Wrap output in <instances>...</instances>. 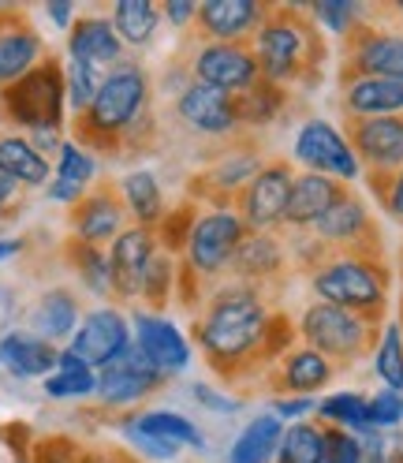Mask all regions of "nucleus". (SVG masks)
<instances>
[{"mask_svg": "<svg viewBox=\"0 0 403 463\" xmlns=\"http://www.w3.org/2000/svg\"><path fill=\"white\" fill-rule=\"evenodd\" d=\"M82 322V307H79V296L71 288H49V292L34 303V314H31V333H38L42 340L49 344H61V340H71L75 329Z\"/></svg>", "mask_w": 403, "mask_h": 463, "instance_id": "c756f323", "label": "nucleus"}, {"mask_svg": "<svg viewBox=\"0 0 403 463\" xmlns=\"http://www.w3.org/2000/svg\"><path fill=\"white\" fill-rule=\"evenodd\" d=\"M127 210H124V198L112 184H101L94 191H86L75 206H71V240L79 243H90V247H112V240L127 228Z\"/></svg>", "mask_w": 403, "mask_h": 463, "instance_id": "a211bd4d", "label": "nucleus"}, {"mask_svg": "<svg viewBox=\"0 0 403 463\" xmlns=\"http://www.w3.org/2000/svg\"><path fill=\"white\" fill-rule=\"evenodd\" d=\"M318 419H322V426H336V430H348L355 438H362V433H370V396H362V392L322 396Z\"/></svg>", "mask_w": 403, "mask_h": 463, "instance_id": "e433bc0d", "label": "nucleus"}, {"mask_svg": "<svg viewBox=\"0 0 403 463\" xmlns=\"http://www.w3.org/2000/svg\"><path fill=\"white\" fill-rule=\"evenodd\" d=\"M340 109L348 120H378V116H403V82L373 75H340Z\"/></svg>", "mask_w": 403, "mask_h": 463, "instance_id": "b1692460", "label": "nucleus"}, {"mask_svg": "<svg viewBox=\"0 0 403 463\" xmlns=\"http://www.w3.org/2000/svg\"><path fill=\"white\" fill-rule=\"evenodd\" d=\"M64 112H68V79H64L61 61H52V56H45L23 79L0 86V116L8 124L23 128L26 135L61 131Z\"/></svg>", "mask_w": 403, "mask_h": 463, "instance_id": "39448f33", "label": "nucleus"}, {"mask_svg": "<svg viewBox=\"0 0 403 463\" xmlns=\"http://www.w3.org/2000/svg\"><path fill=\"white\" fill-rule=\"evenodd\" d=\"M266 168V157L254 142H236L232 150L217 154V161L210 165V172L198 184H206V194L217 206H236V198L243 194V187Z\"/></svg>", "mask_w": 403, "mask_h": 463, "instance_id": "393cba45", "label": "nucleus"}, {"mask_svg": "<svg viewBox=\"0 0 403 463\" xmlns=\"http://www.w3.org/2000/svg\"><path fill=\"white\" fill-rule=\"evenodd\" d=\"M239 101V120H243V131L247 128H269L276 116L287 109V90L284 86H273L266 79H258L247 94L236 98Z\"/></svg>", "mask_w": 403, "mask_h": 463, "instance_id": "58836bf2", "label": "nucleus"}, {"mask_svg": "<svg viewBox=\"0 0 403 463\" xmlns=\"http://www.w3.org/2000/svg\"><path fill=\"white\" fill-rule=\"evenodd\" d=\"M284 422L266 411V415H254L243 433L232 441V449H228V463H273L276 452H280V441H284Z\"/></svg>", "mask_w": 403, "mask_h": 463, "instance_id": "473e14b6", "label": "nucleus"}, {"mask_svg": "<svg viewBox=\"0 0 403 463\" xmlns=\"http://www.w3.org/2000/svg\"><path fill=\"white\" fill-rule=\"evenodd\" d=\"M191 392H194V400L202 403V408L220 411V415H232V411H239V408H243V400H236V396H220V392H217V389H210V385H194Z\"/></svg>", "mask_w": 403, "mask_h": 463, "instance_id": "3c124183", "label": "nucleus"}, {"mask_svg": "<svg viewBox=\"0 0 403 463\" xmlns=\"http://www.w3.org/2000/svg\"><path fill=\"white\" fill-rule=\"evenodd\" d=\"M0 176L15 180L19 187H45L52 165L26 135H0Z\"/></svg>", "mask_w": 403, "mask_h": 463, "instance_id": "2f4dec72", "label": "nucleus"}, {"mask_svg": "<svg viewBox=\"0 0 403 463\" xmlns=\"http://www.w3.org/2000/svg\"><path fill=\"white\" fill-rule=\"evenodd\" d=\"M373 373L381 378L385 389L403 392V326H399V317L381 326L378 347H373Z\"/></svg>", "mask_w": 403, "mask_h": 463, "instance_id": "a19ab883", "label": "nucleus"}, {"mask_svg": "<svg viewBox=\"0 0 403 463\" xmlns=\"http://www.w3.org/2000/svg\"><path fill=\"white\" fill-rule=\"evenodd\" d=\"M94 180H98V157L86 150L82 142L68 138L61 146V154H56V172H52V184H49V198L75 206L86 191H94Z\"/></svg>", "mask_w": 403, "mask_h": 463, "instance_id": "c85d7f7f", "label": "nucleus"}, {"mask_svg": "<svg viewBox=\"0 0 403 463\" xmlns=\"http://www.w3.org/2000/svg\"><path fill=\"white\" fill-rule=\"evenodd\" d=\"M392 15H396V19L403 23V5H396V12H392Z\"/></svg>", "mask_w": 403, "mask_h": 463, "instance_id": "13d9d810", "label": "nucleus"}, {"mask_svg": "<svg viewBox=\"0 0 403 463\" xmlns=\"http://www.w3.org/2000/svg\"><path fill=\"white\" fill-rule=\"evenodd\" d=\"M117 191H120V198H124V210H127L131 224H138V228H154V232H157L161 221L168 217V210H164V194H161V184H157L154 172H146V168L127 172V176L117 184Z\"/></svg>", "mask_w": 403, "mask_h": 463, "instance_id": "7c9ffc66", "label": "nucleus"}, {"mask_svg": "<svg viewBox=\"0 0 403 463\" xmlns=\"http://www.w3.org/2000/svg\"><path fill=\"white\" fill-rule=\"evenodd\" d=\"M343 135H348L366 180H392L403 168V116L348 120Z\"/></svg>", "mask_w": 403, "mask_h": 463, "instance_id": "ddd939ff", "label": "nucleus"}, {"mask_svg": "<svg viewBox=\"0 0 403 463\" xmlns=\"http://www.w3.org/2000/svg\"><path fill=\"white\" fill-rule=\"evenodd\" d=\"M310 236L318 240L325 250H355V254H378L385 258L381 247V228L373 221L370 206L362 202L359 191H348L336 206L310 228Z\"/></svg>", "mask_w": 403, "mask_h": 463, "instance_id": "1a4fd4ad", "label": "nucleus"}, {"mask_svg": "<svg viewBox=\"0 0 403 463\" xmlns=\"http://www.w3.org/2000/svg\"><path fill=\"white\" fill-rule=\"evenodd\" d=\"M310 292L318 303H333L343 310H355L370 322H385L389 314V266L378 254L355 250H325L318 266L306 269Z\"/></svg>", "mask_w": 403, "mask_h": 463, "instance_id": "20e7f679", "label": "nucleus"}, {"mask_svg": "<svg viewBox=\"0 0 403 463\" xmlns=\"http://www.w3.org/2000/svg\"><path fill=\"white\" fill-rule=\"evenodd\" d=\"M124 438L131 441V449H138L142 456H150V459H176L180 456V445H172V441H161L154 438V433H146L135 419H124Z\"/></svg>", "mask_w": 403, "mask_h": 463, "instance_id": "de8ad7c7", "label": "nucleus"}, {"mask_svg": "<svg viewBox=\"0 0 403 463\" xmlns=\"http://www.w3.org/2000/svg\"><path fill=\"white\" fill-rule=\"evenodd\" d=\"M295 333L306 347L322 352L340 370V366H355L366 352L378 347L381 326L370 322V317H362V314H355V310H343V307L314 299V303L303 307Z\"/></svg>", "mask_w": 403, "mask_h": 463, "instance_id": "423d86ee", "label": "nucleus"}, {"mask_svg": "<svg viewBox=\"0 0 403 463\" xmlns=\"http://www.w3.org/2000/svg\"><path fill=\"white\" fill-rule=\"evenodd\" d=\"M176 112H180V120L202 138H232L236 142L243 135L236 94H224V90H217V86L191 79L176 98Z\"/></svg>", "mask_w": 403, "mask_h": 463, "instance_id": "2eb2a0df", "label": "nucleus"}, {"mask_svg": "<svg viewBox=\"0 0 403 463\" xmlns=\"http://www.w3.org/2000/svg\"><path fill=\"white\" fill-rule=\"evenodd\" d=\"M348 191H351L348 184L318 176V172H295L292 198H287V213H284V228L287 232H310Z\"/></svg>", "mask_w": 403, "mask_h": 463, "instance_id": "a878e982", "label": "nucleus"}, {"mask_svg": "<svg viewBox=\"0 0 403 463\" xmlns=\"http://www.w3.org/2000/svg\"><path fill=\"white\" fill-rule=\"evenodd\" d=\"M19 463H26V459H19Z\"/></svg>", "mask_w": 403, "mask_h": 463, "instance_id": "052dcab7", "label": "nucleus"}, {"mask_svg": "<svg viewBox=\"0 0 403 463\" xmlns=\"http://www.w3.org/2000/svg\"><path fill=\"white\" fill-rule=\"evenodd\" d=\"M194 82H206L217 86L224 94H247L250 86L262 79L258 71V56L250 49V42H198V49L191 52V64H187Z\"/></svg>", "mask_w": 403, "mask_h": 463, "instance_id": "9b49d317", "label": "nucleus"}, {"mask_svg": "<svg viewBox=\"0 0 403 463\" xmlns=\"http://www.w3.org/2000/svg\"><path fill=\"white\" fill-rule=\"evenodd\" d=\"M146 433L161 441H172L180 449H206V433H202L187 415L180 411H168V408H154V411H142V415H131Z\"/></svg>", "mask_w": 403, "mask_h": 463, "instance_id": "4c0bfd02", "label": "nucleus"}, {"mask_svg": "<svg viewBox=\"0 0 403 463\" xmlns=\"http://www.w3.org/2000/svg\"><path fill=\"white\" fill-rule=\"evenodd\" d=\"M75 15V5H71V0H56V5H49V19L56 23V26H64V31H71V19Z\"/></svg>", "mask_w": 403, "mask_h": 463, "instance_id": "5fc2aeb1", "label": "nucleus"}, {"mask_svg": "<svg viewBox=\"0 0 403 463\" xmlns=\"http://www.w3.org/2000/svg\"><path fill=\"white\" fill-rule=\"evenodd\" d=\"M154 98V79L138 61H120L108 71L101 94L94 105L75 120V142H82L86 150H120L135 138L138 124L146 120Z\"/></svg>", "mask_w": 403, "mask_h": 463, "instance_id": "7ed1b4c3", "label": "nucleus"}, {"mask_svg": "<svg viewBox=\"0 0 403 463\" xmlns=\"http://www.w3.org/2000/svg\"><path fill=\"white\" fill-rule=\"evenodd\" d=\"M161 250V240L154 228L127 224L108 247V266H112V292L120 299H142V284Z\"/></svg>", "mask_w": 403, "mask_h": 463, "instance_id": "f3484780", "label": "nucleus"}, {"mask_svg": "<svg viewBox=\"0 0 403 463\" xmlns=\"http://www.w3.org/2000/svg\"><path fill=\"white\" fill-rule=\"evenodd\" d=\"M306 12L318 23V31H329L336 38H348L355 26H362L370 19V8L351 5V0H322V5H310Z\"/></svg>", "mask_w": 403, "mask_h": 463, "instance_id": "79ce46f5", "label": "nucleus"}, {"mask_svg": "<svg viewBox=\"0 0 403 463\" xmlns=\"http://www.w3.org/2000/svg\"><path fill=\"white\" fill-rule=\"evenodd\" d=\"M135 344L131 333V317L117 307H94L82 314V322L75 329V336L68 340L71 352L94 370H105L108 363H117L127 347Z\"/></svg>", "mask_w": 403, "mask_h": 463, "instance_id": "4468645a", "label": "nucleus"}, {"mask_svg": "<svg viewBox=\"0 0 403 463\" xmlns=\"http://www.w3.org/2000/svg\"><path fill=\"white\" fill-rule=\"evenodd\" d=\"M164 382H168L164 373L131 344L117 363L98 370V400L105 408H135V403H142L150 392H157Z\"/></svg>", "mask_w": 403, "mask_h": 463, "instance_id": "dca6fc26", "label": "nucleus"}, {"mask_svg": "<svg viewBox=\"0 0 403 463\" xmlns=\"http://www.w3.org/2000/svg\"><path fill=\"white\" fill-rule=\"evenodd\" d=\"M131 333H135V347L164 373V378L183 373L191 366V340L180 333V326L172 322V317L138 307V310H131Z\"/></svg>", "mask_w": 403, "mask_h": 463, "instance_id": "6ab92c4d", "label": "nucleus"}, {"mask_svg": "<svg viewBox=\"0 0 403 463\" xmlns=\"http://www.w3.org/2000/svg\"><path fill=\"white\" fill-rule=\"evenodd\" d=\"M61 359V347L42 340L38 333H23L12 329L0 336V366H5L12 378H49Z\"/></svg>", "mask_w": 403, "mask_h": 463, "instance_id": "cd10ccee", "label": "nucleus"}, {"mask_svg": "<svg viewBox=\"0 0 403 463\" xmlns=\"http://www.w3.org/2000/svg\"><path fill=\"white\" fill-rule=\"evenodd\" d=\"M64 79H68V105L75 109V116H82L86 109L94 105V98L101 94V86H105L108 71H105V68H94V64L68 61Z\"/></svg>", "mask_w": 403, "mask_h": 463, "instance_id": "37998d69", "label": "nucleus"}, {"mask_svg": "<svg viewBox=\"0 0 403 463\" xmlns=\"http://www.w3.org/2000/svg\"><path fill=\"white\" fill-rule=\"evenodd\" d=\"M269 5H258V0H202L198 5V34L206 42H250L258 34V26L266 23Z\"/></svg>", "mask_w": 403, "mask_h": 463, "instance_id": "aec40b11", "label": "nucleus"}, {"mask_svg": "<svg viewBox=\"0 0 403 463\" xmlns=\"http://www.w3.org/2000/svg\"><path fill=\"white\" fill-rule=\"evenodd\" d=\"M194 314V344L202 347L210 370L228 382H243L269 370L299 336L284 314H273L262 288L224 280Z\"/></svg>", "mask_w": 403, "mask_h": 463, "instance_id": "f257e3e1", "label": "nucleus"}, {"mask_svg": "<svg viewBox=\"0 0 403 463\" xmlns=\"http://www.w3.org/2000/svg\"><path fill=\"white\" fill-rule=\"evenodd\" d=\"M124 42L112 26V15H82L71 23L68 31V61H79V64H94V68H105L112 71L124 56Z\"/></svg>", "mask_w": 403, "mask_h": 463, "instance_id": "bb28decb", "label": "nucleus"}, {"mask_svg": "<svg viewBox=\"0 0 403 463\" xmlns=\"http://www.w3.org/2000/svg\"><path fill=\"white\" fill-rule=\"evenodd\" d=\"M292 161L303 172H318V176L340 180L348 187L362 176V165H359V157L351 150L348 135H343L336 124L322 120V116H310V120H303V128L295 131Z\"/></svg>", "mask_w": 403, "mask_h": 463, "instance_id": "6e6552de", "label": "nucleus"}, {"mask_svg": "<svg viewBox=\"0 0 403 463\" xmlns=\"http://www.w3.org/2000/svg\"><path fill=\"white\" fill-rule=\"evenodd\" d=\"M292 184H295L292 161H266V168L236 198V213L243 217V224L250 232H280L287 198H292Z\"/></svg>", "mask_w": 403, "mask_h": 463, "instance_id": "f8f14e48", "label": "nucleus"}, {"mask_svg": "<svg viewBox=\"0 0 403 463\" xmlns=\"http://www.w3.org/2000/svg\"><path fill=\"white\" fill-rule=\"evenodd\" d=\"M23 187L15 184V180H8V176H0V217H5L8 213V206H12V202H15V194H19Z\"/></svg>", "mask_w": 403, "mask_h": 463, "instance_id": "6e6d98bb", "label": "nucleus"}, {"mask_svg": "<svg viewBox=\"0 0 403 463\" xmlns=\"http://www.w3.org/2000/svg\"><path fill=\"white\" fill-rule=\"evenodd\" d=\"M176 280H180L176 258H172L168 250H157L154 266H150V273H146V284H142V299L150 303V310H161V307L172 299V288H176Z\"/></svg>", "mask_w": 403, "mask_h": 463, "instance_id": "c03bdc74", "label": "nucleus"}, {"mask_svg": "<svg viewBox=\"0 0 403 463\" xmlns=\"http://www.w3.org/2000/svg\"><path fill=\"white\" fill-rule=\"evenodd\" d=\"M322 463H366V452H362V438L348 430H336V426H325V456Z\"/></svg>", "mask_w": 403, "mask_h": 463, "instance_id": "49530a36", "label": "nucleus"}, {"mask_svg": "<svg viewBox=\"0 0 403 463\" xmlns=\"http://www.w3.org/2000/svg\"><path fill=\"white\" fill-rule=\"evenodd\" d=\"M273 415L292 426V422H306L310 415H318V400L314 396H276L273 400Z\"/></svg>", "mask_w": 403, "mask_h": 463, "instance_id": "09e8293b", "label": "nucleus"}, {"mask_svg": "<svg viewBox=\"0 0 403 463\" xmlns=\"http://www.w3.org/2000/svg\"><path fill=\"white\" fill-rule=\"evenodd\" d=\"M68 262L79 277V284L86 288L90 296L98 299H108L117 296L112 292V266H108V247H90V243H79V240H68Z\"/></svg>", "mask_w": 403, "mask_h": 463, "instance_id": "c9c22d12", "label": "nucleus"}, {"mask_svg": "<svg viewBox=\"0 0 403 463\" xmlns=\"http://www.w3.org/2000/svg\"><path fill=\"white\" fill-rule=\"evenodd\" d=\"M45 396L49 400H90L98 396V370L86 366L71 347H61L56 370L45 378Z\"/></svg>", "mask_w": 403, "mask_h": 463, "instance_id": "72a5a7b5", "label": "nucleus"}, {"mask_svg": "<svg viewBox=\"0 0 403 463\" xmlns=\"http://www.w3.org/2000/svg\"><path fill=\"white\" fill-rule=\"evenodd\" d=\"M45 61V38L19 8H0V86L23 79Z\"/></svg>", "mask_w": 403, "mask_h": 463, "instance_id": "4be33fe9", "label": "nucleus"}, {"mask_svg": "<svg viewBox=\"0 0 403 463\" xmlns=\"http://www.w3.org/2000/svg\"><path fill=\"white\" fill-rule=\"evenodd\" d=\"M34 142V150L38 154H61V146H64V138H61V131H34V135H26Z\"/></svg>", "mask_w": 403, "mask_h": 463, "instance_id": "864d4df0", "label": "nucleus"}, {"mask_svg": "<svg viewBox=\"0 0 403 463\" xmlns=\"http://www.w3.org/2000/svg\"><path fill=\"white\" fill-rule=\"evenodd\" d=\"M333 378H336V366L306 344H292L269 370V385L280 396H314L329 389Z\"/></svg>", "mask_w": 403, "mask_h": 463, "instance_id": "5701e85b", "label": "nucleus"}, {"mask_svg": "<svg viewBox=\"0 0 403 463\" xmlns=\"http://www.w3.org/2000/svg\"><path fill=\"white\" fill-rule=\"evenodd\" d=\"M287 262H292V254H287V243L276 236V232H247V240L239 243L232 266H228V277L269 292L273 280H284Z\"/></svg>", "mask_w": 403, "mask_h": 463, "instance_id": "412c9836", "label": "nucleus"}, {"mask_svg": "<svg viewBox=\"0 0 403 463\" xmlns=\"http://www.w3.org/2000/svg\"><path fill=\"white\" fill-rule=\"evenodd\" d=\"M19 250H23L19 240H0V262H5V258H12V254H19Z\"/></svg>", "mask_w": 403, "mask_h": 463, "instance_id": "4d7b16f0", "label": "nucleus"}, {"mask_svg": "<svg viewBox=\"0 0 403 463\" xmlns=\"http://www.w3.org/2000/svg\"><path fill=\"white\" fill-rule=\"evenodd\" d=\"M399 326H403V307H399Z\"/></svg>", "mask_w": 403, "mask_h": 463, "instance_id": "bf43d9fd", "label": "nucleus"}, {"mask_svg": "<svg viewBox=\"0 0 403 463\" xmlns=\"http://www.w3.org/2000/svg\"><path fill=\"white\" fill-rule=\"evenodd\" d=\"M161 19H164V12L154 0H117V5H112V26H117L120 42L131 49L150 45Z\"/></svg>", "mask_w": 403, "mask_h": 463, "instance_id": "f704fd0d", "label": "nucleus"}, {"mask_svg": "<svg viewBox=\"0 0 403 463\" xmlns=\"http://www.w3.org/2000/svg\"><path fill=\"white\" fill-rule=\"evenodd\" d=\"M403 422V392L396 389H381L370 396V430L392 433Z\"/></svg>", "mask_w": 403, "mask_h": 463, "instance_id": "a18cd8bd", "label": "nucleus"}, {"mask_svg": "<svg viewBox=\"0 0 403 463\" xmlns=\"http://www.w3.org/2000/svg\"><path fill=\"white\" fill-rule=\"evenodd\" d=\"M343 71L403 82V31L378 26L370 12V19L343 38Z\"/></svg>", "mask_w": 403, "mask_h": 463, "instance_id": "9d476101", "label": "nucleus"}, {"mask_svg": "<svg viewBox=\"0 0 403 463\" xmlns=\"http://www.w3.org/2000/svg\"><path fill=\"white\" fill-rule=\"evenodd\" d=\"M325 456V426L322 422H292L273 463H322Z\"/></svg>", "mask_w": 403, "mask_h": 463, "instance_id": "ea45409f", "label": "nucleus"}, {"mask_svg": "<svg viewBox=\"0 0 403 463\" xmlns=\"http://www.w3.org/2000/svg\"><path fill=\"white\" fill-rule=\"evenodd\" d=\"M250 49L258 56V71L273 86H310L325 64V38L318 23L310 19L306 8L280 5L269 8L266 23L250 38Z\"/></svg>", "mask_w": 403, "mask_h": 463, "instance_id": "f03ea898", "label": "nucleus"}, {"mask_svg": "<svg viewBox=\"0 0 403 463\" xmlns=\"http://www.w3.org/2000/svg\"><path fill=\"white\" fill-rule=\"evenodd\" d=\"M247 224L236 213V206H213L206 213H198L191 224V236L183 243V269L202 284L217 280L228 273L239 243L247 240Z\"/></svg>", "mask_w": 403, "mask_h": 463, "instance_id": "0eeeda50", "label": "nucleus"}, {"mask_svg": "<svg viewBox=\"0 0 403 463\" xmlns=\"http://www.w3.org/2000/svg\"><path fill=\"white\" fill-rule=\"evenodd\" d=\"M161 12H164V19L172 26H180V31H183V26H194V19H198V5H194V0H168Z\"/></svg>", "mask_w": 403, "mask_h": 463, "instance_id": "603ef678", "label": "nucleus"}, {"mask_svg": "<svg viewBox=\"0 0 403 463\" xmlns=\"http://www.w3.org/2000/svg\"><path fill=\"white\" fill-rule=\"evenodd\" d=\"M370 187H373V194L381 198L385 213H389L392 221H403V168L396 172L392 180H370Z\"/></svg>", "mask_w": 403, "mask_h": 463, "instance_id": "8fccbe9b", "label": "nucleus"}]
</instances>
